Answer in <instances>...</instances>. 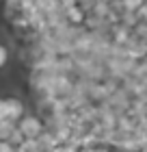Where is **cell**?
I'll list each match as a JSON object with an SVG mask.
<instances>
[{
    "instance_id": "13",
    "label": "cell",
    "mask_w": 147,
    "mask_h": 152,
    "mask_svg": "<svg viewBox=\"0 0 147 152\" xmlns=\"http://www.w3.org/2000/svg\"><path fill=\"white\" fill-rule=\"evenodd\" d=\"M91 152H108V146H100V143H95V146L91 148Z\"/></svg>"
},
{
    "instance_id": "5",
    "label": "cell",
    "mask_w": 147,
    "mask_h": 152,
    "mask_svg": "<svg viewBox=\"0 0 147 152\" xmlns=\"http://www.w3.org/2000/svg\"><path fill=\"white\" fill-rule=\"evenodd\" d=\"M9 61H11V50H9V46H4L0 41V70H4L9 65Z\"/></svg>"
},
{
    "instance_id": "12",
    "label": "cell",
    "mask_w": 147,
    "mask_h": 152,
    "mask_svg": "<svg viewBox=\"0 0 147 152\" xmlns=\"http://www.w3.org/2000/svg\"><path fill=\"white\" fill-rule=\"evenodd\" d=\"M7 117V107H4V98H0V120Z\"/></svg>"
},
{
    "instance_id": "10",
    "label": "cell",
    "mask_w": 147,
    "mask_h": 152,
    "mask_svg": "<svg viewBox=\"0 0 147 152\" xmlns=\"http://www.w3.org/2000/svg\"><path fill=\"white\" fill-rule=\"evenodd\" d=\"M0 152H15V146H11L7 139H0Z\"/></svg>"
},
{
    "instance_id": "8",
    "label": "cell",
    "mask_w": 147,
    "mask_h": 152,
    "mask_svg": "<svg viewBox=\"0 0 147 152\" xmlns=\"http://www.w3.org/2000/svg\"><path fill=\"white\" fill-rule=\"evenodd\" d=\"M130 37H128V26H123V28H117V35H115V41L117 44H125Z\"/></svg>"
},
{
    "instance_id": "2",
    "label": "cell",
    "mask_w": 147,
    "mask_h": 152,
    "mask_svg": "<svg viewBox=\"0 0 147 152\" xmlns=\"http://www.w3.org/2000/svg\"><path fill=\"white\" fill-rule=\"evenodd\" d=\"M4 107H7V117H9L11 122H15L24 115L26 111V107H24V102L17 98V96H9V98H4Z\"/></svg>"
},
{
    "instance_id": "9",
    "label": "cell",
    "mask_w": 147,
    "mask_h": 152,
    "mask_svg": "<svg viewBox=\"0 0 147 152\" xmlns=\"http://www.w3.org/2000/svg\"><path fill=\"white\" fill-rule=\"evenodd\" d=\"M136 18L141 20V22H147V4H141L136 9Z\"/></svg>"
},
{
    "instance_id": "3",
    "label": "cell",
    "mask_w": 147,
    "mask_h": 152,
    "mask_svg": "<svg viewBox=\"0 0 147 152\" xmlns=\"http://www.w3.org/2000/svg\"><path fill=\"white\" fill-rule=\"evenodd\" d=\"M65 11V20H67V24L69 26H80V24H85V9H82L80 4H74V7H67V9H63Z\"/></svg>"
},
{
    "instance_id": "11",
    "label": "cell",
    "mask_w": 147,
    "mask_h": 152,
    "mask_svg": "<svg viewBox=\"0 0 147 152\" xmlns=\"http://www.w3.org/2000/svg\"><path fill=\"white\" fill-rule=\"evenodd\" d=\"M59 4L63 7V9H67V7H74V4H78V0H59Z\"/></svg>"
},
{
    "instance_id": "1",
    "label": "cell",
    "mask_w": 147,
    "mask_h": 152,
    "mask_svg": "<svg viewBox=\"0 0 147 152\" xmlns=\"http://www.w3.org/2000/svg\"><path fill=\"white\" fill-rule=\"evenodd\" d=\"M17 128L24 133V137H39L46 130V122L39 115H22L17 120Z\"/></svg>"
},
{
    "instance_id": "6",
    "label": "cell",
    "mask_w": 147,
    "mask_h": 152,
    "mask_svg": "<svg viewBox=\"0 0 147 152\" xmlns=\"http://www.w3.org/2000/svg\"><path fill=\"white\" fill-rule=\"evenodd\" d=\"M13 126H15V122H11L9 117H4V120H0V139H7Z\"/></svg>"
},
{
    "instance_id": "4",
    "label": "cell",
    "mask_w": 147,
    "mask_h": 152,
    "mask_svg": "<svg viewBox=\"0 0 147 152\" xmlns=\"http://www.w3.org/2000/svg\"><path fill=\"white\" fill-rule=\"evenodd\" d=\"M7 141H9L11 146H20V143L24 141V133H22V130L17 128V124H15V126L11 128V133H9V137H7Z\"/></svg>"
},
{
    "instance_id": "7",
    "label": "cell",
    "mask_w": 147,
    "mask_h": 152,
    "mask_svg": "<svg viewBox=\"0 0 147 152\" xmlns=\"http://www.w3.org/2000/svg\"><path fill=\"white\" fill-rule=\"evenodd\" d=\"M141 4H143V0H121L123 11H136Z\"/></svg>"
}]
</instances>
